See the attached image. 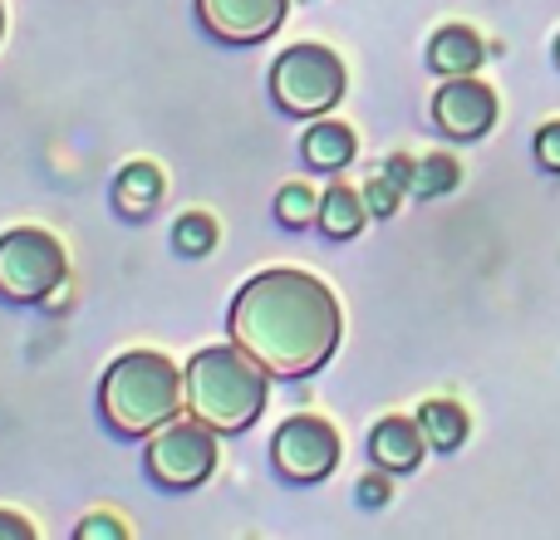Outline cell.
Here are the masks:
<instances>
[{
  "mask_svg": "<svg viewBox=\"0 0 560 540\" xmlns=\"http://www.w3.org/2000/svg\"><path fill=\"white\" fill-rule=\"evenodd\" d=\"M345 334V309L319 275L271 266L232 300V339L276 378H310Z\"/></svg>",
  "mask_w": 560,
  "mask_h": 540,
  "instance_id": "obj_1",
  "label": "cell"
},
{
  "mask_svg": "<svg viewBox=\"0 0 560 540\" xmlns=\"http://www.w3.org/2000/svg\"><path fill=\"white\" fill-rule=\"evenodd\" d=\"M266 368L246 354L242 344H212V349H197L187 359V413L202 418L207 427L217 433H246L256 418L266 413L271 403V384H266Z\"/></svg>",
  "mask_w": 560,
  "mask_h": 540,
  "instance_id": "obj_2",
  "label": "cell"
},
{
  "mask_svg": "<svg viewBox=\"0 0 560 540\" xmlns=\"http://www.w3.org/2000/svg\"><path fill=\"white\" fill-rule=\"evenodd\" d=\"M187 408L183 368L167 354L153 349H133V354L114 359L98 384V413L118 437H153L163 423H173Z\"/></svg>",
  "mask_w": 560,
  "mask_h": 540,
  "instance_id": "obj_3",
  "label": "cell"
},
{
  "mask_svg": "<svg viewBox=\"0 0 560 540\" xmlns=\"http://www.w3.org/2000/svg\"><path fill=\"white\" fill-rule=\"evenodd\" d=\"M349 89L345 59L325 45H290L271 69V98L290 118H325Z\"/></svg>",
  "mask_w": 560,
  "mask_h": 540,
  "instance_id": "obj_4",
  "label": "cell"
},
{
  "mask_svg": "<svg viewBox=\"0 0 560 540\" xmlns=\"http://www.w3.org/2000/svg\"><path fill=\"white\" fill-rule=\"evenodd\" d=\"M69 275L65 246L39 226H10L0 236V300L10 305H39Z\"/></svg>",
  "mask_w": 560,
  "mask_h": 540,
  "instance_id": "obj_5",
  "label": "cell"
},
{
  "mask_svg": "<svg viewBox=\"0 0 560 540\" xmlns=\"http://www.w3.org/2000/svg\"><path fill=\"white\" fill-rule=\"evenodd\" d=\"M217 427H207L202 418L177 413L173 423H163L153 437H148V477L167 492H192L212 477L217 467Z\"/></svg>",
  "mask_w": 560,
  "mask_h": 540,
  "instance_id": "obj_6",
  "label": "cell"
},
{
  "mask_svg": "<svg viewBox=\"0 0 560 540\" xmlns=\"http://www.w3.org/2000/svg\"><path fill=\"white\" fill-rule=\"evenodd\" d=\"M339 453H345V443H339L335 423H325V418H315V413L285 418L271 437L276 472L285 477V482H300V486L325 482V477L339 467Z\"/></svg>",
  "mask_w": 560,
  "mask_h": 540,
  "instance_id": "obj_7",
  "label": "cell"
},
{
  "mask_svg": "<svg viewBox=\"0 0 560 540\" xmlns=\"http://www.w3.org/2000/svg\"><path fill=\"white\" fill-rule=\"evenodd\" d=\"M433 124L443 128L447 138H457V143H472V138L492 133V124H497L492 84H482L477 74H453L433 94Z\"/></svg>",
  "mask_w": 560,
  "mask_h": 540,
  "instance_id": "obj_8",
  "label": "cell"
},
{
  "mask_svg": "<svg viewBox=\"0 0 560 540\" xmlns=\"http://www.w3.org/2000/svg\"><path fill=\"white\" fill-rule=\"evenodd\" d=\"M290 0H197V20L226 45H256L276 35Z\"/></svg>",
  "mask_w": 560,
  "mask_h": 540,
  "instance_id": "obj_9",
  "label": "cell"
},
{
  "mask_svg": "<svg viewBox=\"0 0 560 540\" xmlns=\"http://www.w3.org/2000/svg\"><path fill=\"white\" fill-rule=\"evenodd\" d=\"M428 453V433L418 418H384V423L369 433V457L374 467H388V472H413Z\"/></svg>",
  "mask_w": 560,
  "mask_h": 540,
  "instance_id": "obj_10",
  "label": "cell"
},
{
  "mask_svg": "<svg viewBox=\"0 0 560 540\" xmlns=\"http://www.w3.org/2000/svg\"><path fill=\"white\" fill-rule=\"evenodd\" d=\"M482 59H487V45L472 25H443L433 35V45H428V64H433L443 79L472 74V69H482Z\"/></svg>",
  "mask_w": 560,
  "mask_h": 540,
  "instance_id": "obj_11",
  "label": "cell"
},
{
  "mask_svg": "<svg viewBox=\"0 0 560 540\" xmlns=\"http://www.w3.org/2000/svg\"><path fill=\"white\" fill-rule=\"evenodd\" d=\"M354 128L339 124V118H319V124L305 128V138H300V153H305L310 167H319V173H339V167L354 163Z\"/></svg>",
  "mask_w": 560,
  "mask_h": 540,
  "instance_id": "obj_12",
  "label": "cell"
},
{
  "mask_svg": "<svg viewBox=\"0 0 560 540\" xmlns=\"http://www.w3.org/2000/svg\"><path fill=\"white\" fill-rule=\"evenodd\" d=\"M158 202H163V173H158L153 163H128L124 173L114 177V207L128 216V222L153 216Z\"/></svg>",
  "mask_w": 560,
  "mask_h": 540,
  "instance_id": "obj_13",
  "label": "cell"
},
{
  "mask_svg": "<svg viewBox=\"0 0 560 540\" xmlns=\"http://www.w3.org/2000/svg\"><path fill=\"white\" fill-rule=\"evenodd\" d=\"M369 222V202L359 187H325V202H319V232L329 236V242H349V236H359Z\"/></svg>",
  "mask_w": 560,
  "mask_h": 540,
  "instance_id": "obj_14",
  "label": "cell"
},
{
  "mask_svg": "<svg viewBox=\"0 0 560 540\" xmlns=\"http://www.w3.org/2000/svg\"><path fill=\"white\" fill-rule=\"evenodd\" d=\"M418 423H423V433H428V447H438V453H457V447L467 443V413L453 398H428V403L418 408Z\"/></svg>",
  "mask_w": 560,
  "mask_h": 540,
  "instance_id": "obj_15",
  "label": "cell"
},
{
  "mask_svg": "<svg viewBox=\"0 0 560 540\" xmlns=\"http://www.w3.org/2000/svg\"><path fill=\"white\" fill-rule=\"evenodd\" d=\"M319 202H325V192H315L310 183H285L276 192V222L300 232V226L319 222Z\"/></svg>",
  "mask_w": 560,
  "mask_h": 540,
  "instance_id": "obj_16",
  "label": "cell"
},
{
  "mask_svg": "<svg viewBox=\"0 0 560 540\" xmlns=\"http://www.w3.org/2000/svg\"><path fill=\"white\" fill-rule=\"evenodd\" d=\"M217 236H222V226H217V216H207V212H183L173 226V246L183 256H207L217 246Z\"/></svg>",
  "mask_w": 560,
  "mask_h": 540,
  "instance_id": "obj_17",
  "label": "cell"
},
{
  "mask_svg": "<svg viewBox=\"0 0 560 540\" xmlns=\"http://www.w3.org/2000/svg\"><path fill=\"white\" fill-rule=\"evenodd\" d=\"M457 183H463V167H457V157H447V153H428L413 173L418 197H443V192H453Z\"/></svg>",
  "mask_w": 560,
  "mask_h": 540,
  "instance_id": "obj_18",
  "label": "cell"
},
{
  "mask_svg": "<svg viewBox=\"0 0 560 540\" xmlns=\"http://www.w3.org/2000/svg\"><path fill=\"white\" fill-rule=\"evenodd\" d=\"M364 202H369V216H394L398 202H404V183L388 173H374L364 183Z\"/></svg>",
  "mask_w": 560,
  "mask_h": 540,
  "instance_id": "obj_19",
  "label": "cell"
},
{
  "mask_svg": "<svg viewBox=\"0 0 560 540\" xmlns=\"http://www.w3.org/2000/svg\"><path fill=\"white\" fill-rule=\"evenodd\" d=\"M536 163H541L546 173H560V118L536 133Z\"/></svg>",
  "mask_w": 560,
  "mask_h": 540,
  "instance_id": "obj_20",
  "label": "cell"
},
{
  "mask_svg": "<svg viewBox=\"0 0 560 540\" xmlns=\"http://www.w3.org/2000/svg\"><path fill=\"white\" fill-rule=\"evenodd\" d=\"M394 496V482H388V467H374V472L359 482V502L364 506H384Z\"/></svg>",
  "mask_w": 560,
  "mask_h": 540,
  "instance_id": "obj_21",
  "label": "cell"
},
{
  "mask_svg": "<svg viewBox=\"0 0 560 540\" xmlns=\"http://www.w3.org/2000/svg\"><path fill=\"white\" fill-rule=\"evenodd\" d=\"M79 536H84V540H94V536L124 540V536H128V526H124V521H114V516H89V521H79Z\"/></svg>",
  "mask_w": 560,
  "mask_h": 540,
  "instance_id": "obj_22",
  "label": "cell"
},
{
  "mask_svg": "<svg viewBox=\"0 0 560 540\" xmlns=\"http://www.w3.org/2000/svg\"><path fill=\"white\" fill-rule=\"evenodd\" d=\"M0 540H35V526L15 512H0Z\"/></svg>",
  "mask_w": 560,
  "mask_h": 540,
  "instance_id": "obj_23",
  "label": "cell"
},
{
  "mask_svg": "<svg viewBox=\"0 0 560 540\" xmlns=\"http://www.w3.org/2000/svg\"><path fill=\"white\" fill-rule=\"evenodd\" d=\"M384 173H388V177H398V183H404V187H413L418 163H413V157H404V153H398V157H388V167H384Z\"/></svg>",
  "mask_w": 560,
  "mask_h": 540,
  "instance_id": "obj_24",
  "label": "cell"
},
{
  "mask_svg": "<svg viewBox=\"0 0 560 540\" xmlns=\"http://www.w3.org/2000/svg\"><path fill=\"white\" fill-rule=\"evenodd\" d=\"M556 64H560V39H556Z\"/></svg>",
  "mask_w": 560,
  "mask_h": 540,
  "instance_id": "obj_25",
  "label": "cell"
},
{
  "mask_svg": "<svg viewBox=\"0 0 560 540\" xmlns=\"http://www.w3.org/2000/svg\"><path fill=\"white\" fill-rule=\"evenodd\" d=\"M0 30H5V10H0Z\"/></svg>",
  "mask_w": 560,
  "mask_h": 540,
  "instance_id": "obj_26",
  "label": "cell"
}]
</instances>
